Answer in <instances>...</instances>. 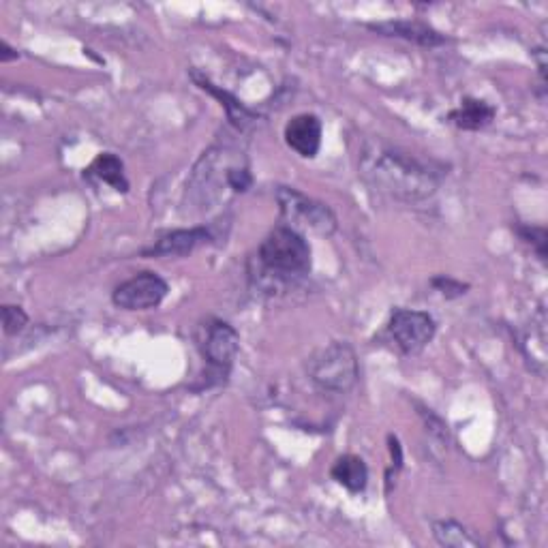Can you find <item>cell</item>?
Listing matches in <instances>:
<instances>
[{"mask_svg": "<svg viewBox=\"0 0 548 548\" xmlns=\"http://www.w3.org/2000/svg\"><path fill=\"white\" fill-rule=\"evenodd\" d=\"M495 116H497V110L491 103L474 99V97H465L459 108L448 114V120L456 129L480 131L484 127H489L495 120Z\"/></svg>", "mask_w": 548, "mask_h": 548, "instance_id": "12", "label": "cell"}, {"mask_svg": "<svg viewBox=\"0 0 548 548\" xmlns=\"http://www.w3.org/2000/svg\"><path fill=\"white\" fill-rule=\"evenodd\" d=\"M330 478L349 493H362L369 484V467L358 454H343L330 467Z\"/></svg>", "mask_w": 548, "mask_h": 548, "instance_id": "13", "label": "cell"}, {"mask_svg": "<svg viewBox=\"0 0 548 548\" xmlns=\"http://www.w3.org/2000/svg\"><path fill=\"white\" fill-rule=\"evenodd\" d=\"M191 78L202 90H206V93H210L212 97H217L221 101V105L227 110V118H230V123L236 131H247L251 125H255L257 116L249 108H245V105H242L232 93H227V90L215 86L206 78V75L197 71H191Z\"/></svg>", "mask_w": 548, "mask_h": 548, "instance_id": "11", "label": "cell"}, {"mask_svg": "<svg viewBox=\"0 0 548 548\" xmlns=\"http://www.w3.org/2000/svg\"><path fill=\"white\" fill-rule=\"evenodd\" d=\"M388 444H390L392 459H394V463H397V469H401V465H403V452H401V444H399V439L394 437V435H390V437H388Z\"/></svg>", "mask_w": 548, "mask_h": 548, "instance_id": "19", "label": "cell"}, {"mask_svg": "<svg viewBox=\"0 0 548 548\" xmlns=\"http://www.w3.org/2000/svg\"><path fill=\"white\" fill-rule=\"evenodd\" d=\"M358 170L373 191L403 204L429 200L437 193L441 180L439 172L429 163L384 140H367L362 144Z\"/></svg>", "mask_w": 548, "mask_h": 548, "instance_id": "1", "label": "cell"}, {"mask_svg": "<svg viewBox=\"0 0 548 548\" xmlns=\"http://www.w3.org/2000/svg\"><path fill=\"white\" fill-rule=\"evenodd\" d=\"M0 313H3V330L7 337H15L28 326V313L18 304H5Z\"/></svg>", "mask_w": 548, "mask_h": 548, "instance_id": "16", "label": "cell"}, {"mask_svg": "<svg viewBox=\"0 0 548 548\" xmlns=\"http://www.w3.org/2000/svg\"><path fill=\"white\" fill-rule=\"evenodd\" d=\"M217 234L210 225H197L191 230H174L163 234L155 245L142 251V257H182L195 249L215 245Z\"/></svg>", "mask_w": 548, "mask_h": 548, "instance_id": "8", "label": "cell"}, {"mask_svg": "<svg viewBox=\"0 0 548 548\" xmlns=\"http://www.w3.org/2000/svg\"><path fill=\"white\" fill-rule=\"evenodd\" d=\"M519 234L525 242L536 247V253L542 262H546V230L544 227H519Z\"/></svg>", "mask_w": 548, "mask_h": 548, "instance_id": "18", "label": "cell"}, {"mask_svg": "<svg viewBox=\"0 0 548 548\" xmlns=\"http://www.w3.org/2000/svg\"><path fill=\"white\" fill-rule=\"evenodd\" d=\"M307 373L311 382L330 394L352 392L360 377V364L354 347L345 341H334L317 352L307 362Z\"/></svg>", "mask_w": 548, "mask_h": 548, "instance_id": "3", "label": "cell"}, {"mask_svg": "<svg viewBox=\"0 0 548 548\" xmlns=\"http://www.w3.org/2000/svg\"><path fill=\"white\" fill-rule=\"evenodd\" d=\"M322 120L315 114H298L285 125V144L302 159H315L322 148Z\"/></svg>", "mask_w": 548, "mask_h": 548, "instance_id": "9", "label": "cell"}, {"mask_svg": "<svg viewBox=\"0 0 548 548\" xmlns=\"http://www.w3.org/2000/svg\"><path fill=\"white\" fill-rule=\"evenodd\" d=\"M311 245L298 230L277 225L257 247V270L251 279L264 292H283L285 287L302 281L311 272Z\"/></svg>", "mask_w": 548, "mask_h": 548, "instance_id": "2", "label": "cell"}, {"mask_svg": "<svg viewBox=\"0 0 548 548\" xmlns=\"http://www.w3.org/2000/svg\"><path fill=\"white\" fill-rule=\"evenodd\" d=\"M433 536L437 544L450 546V548H480L482 542L471 534L467 527H463L459 521H435L433 523Z\"/></svg>", "mask_w": 548, "mask_h": 548, "instance_id": "15", "label": "cell"}, {"mask_svg": "<svg viewBox=\"0 0 548 548\" xmlns=\"http://www.w3.org/2000/svg\"><path fill=\"white\" fill-rule=\"evenodd\" d=\"M197 345H200L202 358L208 364L204 386L210 388L225 384L240 349V334L236 328L223 319H208V324L200 328Z\"/></svg>", "mask_w": 548, "mask_h": 548, "instance_id": "4", "label": "cell"}, {"mask_svg": "<svg viewBox=\"0 0 548 548\" xmlns=\"http://www.w3.org/2000/svg\"><path fill=\"white\" fill-rule=\"evenodd\" d=\"M167 292H170V285L157 272H140L131 277L129 281L120 283L114 294L112 302L114 307L123 311H148L157 309L159 304L165 300Z\"/></svg>", "mask_w": 548, "mask_h": 548, "instance_id": "7", "label": "cell"}, {"mask_svg": "<svg viewBox=\"0 0 548 548\" xmlns=\"http://www.w3.org/2000/svg\"><path fill=\"white\" fill-rule=\"evenodd\" d=\"M18 56V50H13L7 41L0 43V63H9V60H15Z\"/></svg>", "mask_w": 548, "mask_h": 548, "instance_id": "20", "label": "cell"}, {"mask_svg": "<svg viewBox=\"0 0 548 548\" xmlns=\"http://www.w3.org/2000/svg\"><path fill=\"white\" fill-rule=\"evenodd\" d=\"M277 202L281 210L283 225L294 227V230H311L319 236H332L337 232L339 221L328 204L317 202L313 197L300 193L292 187L277 189Z\"/></svg>", "mask_w": 548, "mask_h": 548, "instance_id": "5", "label": "cell"}, {"mask_svg": "<svg viewBox=\"0 0 548 548\" xmlns=\"http://www.w3.org/2000/svg\"><path fill=\"white\" fill-rule=\"evenodd\" d=\"M388 330L405 356H416L435 339L437 324L426 311L394 309Z\"/></svg>", "mask_w": 548, "mask_h": 548, "instance_id": "6", "label": "cell"}, {"mask_svg": "<svg viewBox=\"0 0 548 548\" xmlns=\"http://www.w3.org/2000/svg\"><path fill=\"white\" fill-rule=\"evenodd\" d=\"M431 285L437 289V292L441 296H446V298H459V296L467 294V289H469L467 283L450 279V277H446V274H441V277L431 279Z\"/></svg>", "mask_w": 548, "mask_h": 548, "instance_id": "17", "label": "cell"}, {"mask_svg": "<svg viewBox=\"0 0 548 548\" xmlns=\"http://www.w3.org/2000/svg\"><path fill=\"white\" fill-rule=\"evenodd\" d=\"M86 176H95L118 193H127L131 187L125 174V163L114 152H101V155H97V159L88 165Z\"/></svg>", "mask_w": 548, "mask_h": 548, "instance_id": "14", "label": "cell"}, {"mask_svg": "<svg viewBox=\"0 0 548 548\" xmlns=\"http://www.w3.org/2000/svg\"><path fill=\"white\" fill-rule=\"evenodd\" d=\"M369 28L373 30V33L405 39L416 45H422V48H439V45H444L448 41L444 35L437 33L435 28L418 20H388V22L369 24Z\"/></svg>", "mask_w": 548, "mask_h": 548, "instance_id": "10", "label": "cell"}]
</instances>
